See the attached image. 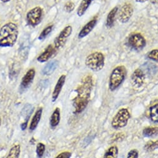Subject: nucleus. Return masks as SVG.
<instances>
[{"label": "nucleus", "instance_id": "nucleus-1", "mask_svg": "<svg viewBox=\"0 0 158 158\" xmlns=\"http://www.w3.org/2000/svg\"><path fill=\"white\" fill-rule=\"evenodd\" d=\"M93 87L91 76L86 77L77 89V96L73 100L74 107L73 113L75 114L82 113L89 104L92 89Z\"/></svg>", "mask_w": 158, "mask_h": 158}, {"label": "nucleus", "instance_id": "nucleus-2", "mask_svg": "<svg viewBox=\"0 0 158 158\" xmlns=\"http://www.w3.org/2000/svg\"><path fill=\"white\" fill-rule=\"evenodd\" d=\"M19 34L18 26L8 23L0 29V47L11 48L16 43Z\"/></svg>", "mask_w": 158, "mask_h": 158}, {"label": "nucleus", "instance_id": "nucleus-3", "mask_svg": "<svg viewBox=\"0 0 158 158\" xmlns=\"http://www.w3.org/2000/svg\"><path fill=\"white\" fill-rule=\"evenodd\" d=\"M127 76V69L123 66H118L112 71L109 82V88L111 91L115 90L123 83Z\"/></svg>", "mask_w": 158, "mask_h": 158}, {"label": "nucleus", "instance_id": "nucleus-4", "mask_svg": "<svg viewBox=\"0 0 158 158\" xmlns=\"http://www.w3.org/2000/svg\"><path fill=\"white\" fill-rule=\"evenodd\" d=\"M86 65L92 70H101L105 65V57L102 53L95 52L89 55L85 59Z\"/></svg>", "mask_w": 158, "mask_h": 158}, {"label": "nucleus", "instance_id": "nucleus-5", "mask_svg": "<svg viewBox=\"0 0 158 158\" xmlns=\"http://www.w3.org/2000/svg\"><path fill=\"white\" fill-rule=\"evenodd\" d=\"M130 118V113L128 109L122 108L116 114L111 122V126L114 129L125 127Z\"/></svg>", "mask_w": 158, "mask_h": 158}, {"label": "nucleus", "instance_id": "nucleus-6", "mask_svg": "<svg viewBox=\"0 0 158 158\" xmlns=\"http://www.w3.org/2000/svg\"><path fill=\"white\" fill-rule=\"evenodd\" d=\"M43 9L39 6L31 9L29 11H28L26 15L27 23L32 27L36 26L41 23L43 18Z\"/></svg>", "mask_w": 158, "mask_h": 158}, {"label": "nucleus", "instance_id": "nucleus-7", "mask_svg": "<svg viewBox=\"0 0 158 158\" xmlns=\"http://www.w3.org/2000/svg\"><path fill=\"white\" fill-rule=\"evenodd\" d=\"M72 32V26H67L56 37L54 41V46L56 50H60L65 46L67 41V39L70 35Z\"/></svg>", "mask_w": 158, "mask_h": 158}, {"label": "nucleus", "instance_id": "nucleus-8", "mask_svg": "<svg viewBox=\"0 0 158 158\" xmlns=\"http://www.w3.org/2000/svg\"><path fill=\"white\" fill-rule=\"evenodd\" d=\"M128 43L133 48L138 50L143 49L146 46V40L141 34L135 33L130 35Z\"/></svg>", "mask_w": 158, "mask_h": 158}, {"label": "nucleus", "instance_id": "nucleus-9", "mask_svg": "<svg viewBox=\"0 0 158 158\" xmlns=\"http://www.w3.org/2000/svg\"><path fill=\"white\" fill-rule=\"evenodd\" d=\"M35 75V70L34 69L32 68L27 70L26 74L23 76L21 80V85H20V91L21 93L27 90L32 83L34 78Z\"/></svg>", "mask_w": 158, "mask_h": 158}, {"label": "nucleus", "instance_id": "nucleus-10", "mask_svg": "<svg viewBox=\"0 0 158 158\" xmlns=\"http://www.w3.org/2000/svg\"><path fill=\"white\" fill-rule=\"evenodd\" d=\"M133 14V8L130 3L125 4L120 10L118 18L121 23H127Z\"/></svg>", "mask_w": 158, "mask_h": 158}, {"label": "nucleus", "instance_id": "nucleus-11", "mask_svg": "<svg viewBox=\"0 0 158 158\" xmlns=\"http://www.w3.org/2000/svg\"><path fill=\"white\" fill-rule=\"evenodd\" d=\"M131 82L136 87H140L143 85L145 80V75L144 72L141 69H136L131 75Z\"/></svg>", "mask_w": 158, "mask_h": 158}, {"label": "nucleus", "instance_id": "nucleus-12", "mask_svg": "<svg viewBox=\"0 0 158 158\" xmlns=\"http://www.w3.org/2000/svg\"><path fill=\"white\" fill-rule=\"evenodd\" d=\"M56 51V49H55L54 46L51 44L48 46L46 48L44 51L38 56V57L37 58V61L41 63H44L47 62L54 54Z\"/></svg>", "mask_w": 158, "mask_h": 158}, {"label": "nucleus", "instance_id": "nucleus-13", "mask_svg": "<svg viewBox=\"0 0 158 158\" xmlns=\"http://www.w3.org/2000/svg\"><path fill=\"white\" fill-rule=\"evenodd\" d=\"M65 78L66 76L65 75H62L60 77L59 80L55 86V88L53 90L52 95V102H55L57 98L59 97V95L62 90V89L65 82Z\"/></svg>", "mask_w": 158, "mask_h": 158}, {"label": "nucleus", "instance_id": "nucleus-14", "mask_svg": "<svg viewBox=\"0 0 158 158\" xmlns=\"http://www.w3.org/2000/svg\"><path fill=\"white\" fill-rule=\"evenodd\" d=\"M97 19H92L91 20L90 22H89L88 23H87L81 29V31H80L78 34V38L82 39L84 38V37L87 36L94 28V27L95 26L96 24H97Z\"/></svg>", "mask_w": 158, "mask_h": 158}, {"label": "nucleus", "instance_id": "nucleus-15", "mask_svg": "<svg viewBox=\"0 0 158 158\" xmlns=\"http://www.w3.org/2000/svg\"><path fill=\"white\" fill-rule=\"evenodd\" d=\"M43 113V108H39L34 113L29 125V130L34 131L36 129L39 123L40 122Z\"/></svg>", "mask_w": 158, "mask_h": 158}, {"label": "nucleus", "instance_id": "nucleus-16", "mask_svg": "<svg viewBox=\"0 0 158 158\" xmlns=\"http://www.w3.org/2000/svg\"><path fill=\"white\" fill-rule=\"evenodd\" d=\"M59 62L57 60H52L46 65L42 70V73L44 75H51L56 70L58 67Z\"/></svg>", "mask_w": 158, "mask_h": 158}, {"label": "nucleus", "instance_id": "nucleus-17", "mask_svg": "<svg viewBox=\"0 0 158 158\" xmlns=\"http://www.w3.org/2000/svg\"><path fill=\"white\" fill-rule=\"evenodd\" d=\"M60 121V108L57 107L53 111L50 118V126L54 128L56 127Z\"/></svg>", "mask_w": 158, "mask_h": 158}, {"label": "nucleus", "instance_id": "nucleus-18", "mask_svg": "<svg viewBox=\"0 0 158 158\" xmlns=\"http://www.w3.org/2000/svg\"><path fill=\"white\" fill-rule=\"evenodd\" d=\"M93 1L94 0H82L77 10V15L78 16H82L85 14Z\"/></svg>", "mask_w": 158, "mask_h": 158}, {"label": "nucleus", "instance_id": "nucleus-19", "mask_svg": "<svg viewBox=\"0 0 158 158\" xmlns=\"http://www.w3.org/2000/svg\"><path fill=\"white\" fill-rule=\"evenodd\" d=\"M21 146L19 144L14 145L11 148L6 158H19Z\"/></svg>", "mask_w": 158, "mask_h": 158}, {"label": "nucleus", "instance_id": "nucleus-20", "mask_svg": "<svg viewBox=\"0 0 158 158\" xmlns=\"http://www.w3.org/2000/svg\"><path fill=\"white\" fill-rule=\"evenodd\" d=\"M118 8L115 7L113 10H111V11L108 15V16H107V18H106V24L107 27H111L113 26L115 16H116V14L118 11Z\"/></svg>", "mask_w": 158, "mask_h": 158}, {"label": "nucleus", "instance_id": "nucleus-21", "mask_svg": "<svg viewBox=\"0 0 158 158\" xmlns=\"http://www.w3.org/2000/svg\"><path fill=\"white\" fill-rule=\"evenodd\" d=\"M149 115L150 118L153 122H158V103L150 108Z\"/></svg>", "mask_w": 158, "mask_h": 158}, {"label": "nucleus", "instance_id": "nucleus-22", "mask_svg": "<svg viewBox=\"0 0 158 158\" xmlns=\"http://www.w3.org/2000/svg\"><path fill=\"white\" fill-rule=\"evenodd\" d=\"M118 149L116 146H113L110 147L105 152L103 158H117Z\"/></svg>", "mask_w": 158, "mask_h": 158}, {"label": "nucleus", "instance_id": "nucleus-23", "mask_svg": "<svg viewBox=\"0 0 158 158\" xmlns=\"http://www.w3.org/2000/svg\"><path fill=\"white\" fill-rule=\"evenodd\" d=\"M143 135L146 137H152L158 134V128L148 127L144 129L143 131Z\"/></svg>", "mask_w": 158, "mask_h": 158}, {"label": "nucleus", "instance_id": "nucleus-24", "mask_svg": "<svg viewBox=\"0 0 158 158\" xmlns=\"http://www.w3.org/2000/svg\"><path fill=\"white\" fill-rule=\"evenodd\" d=\"M53 29V25H51V26H48L47 27H46L41 33V34L39 35L38 39L39 40H44V39H45L46 38V37L52 32Z\"/></svg>", "mask_w": 158, "mask_h": 158}, {"label": "nucleus", "instance_id": "nucleus-25", "mask_svg": "<svg viewBox=\"0 0 158 158\" xmlns=\"http://www.w3.org/2000/svg\"><path fill=\"white\" fill-rule=\"evenodd\" d=\"M46 146L43 143H39L36 146V154L39 158H42L45 152Z\"/></svg>", "mask_w": 158, "mask_h": 158}, {"label": "nucleus", "instance_id": "nucleus-26", "mask_svg": "<svg viewBox=\"0 0 158 158\" xmlns=\"http://www.w3.org/2000/svg\"><path fill=\"white\" fill-rule=\"evenodd\" d=\"M158 148V141H150L146 143V144L144 146V149L146 151L150 152L155 150L156 148Z\"/></svg>", "mask_w": 158, "mask_h": 158}, {"label": "nucleus", "instance_id": "nucleus-27", "mask_svg": "<svg viewBox=\"0 0 158 158\" xmlns=\"http://www.w3.org/2000/svg\"><path fill=\"white\" fill-rule=\"evenodd\" d=\"M148 57L152 60L158 62V49H154L151 51L148 54Z\"/></svg>", "mask_w": 158, "mask_h": 158}, {"label": "nucleus", "instance_id": "nucleus-28", "mask_svg": "<svg viewBox=\"0 0 158 158\" xmlns=\"http://www.w3.org/2000/svg\"><path fill=\"white\" fill-rule=\"evenodd\" d=\"M74 8H75L74 3H73L72 2H70L67 3L65 5V10L68 13L72 11L73 10Z\"/></svg>", "mask_w": 158, "mask_h": 158}, {"label": "nucleus", "instance_id": "nucleus-29", "mask_svg": "<svg viewBox=\"0 0 158 158\" xmlns=\"http://www.w3.org/2000/svg\"><path fill=\"white\" fill-rule=\"evenodd\" d=\"M72 156V153L70 152H63L57 155L55 158H70Z\"/></svg>", "mask_w": 158, "mask_h": 158}, {"label": "nucleus", "instance_id": "nucleus-30", "mask_svg": "<svg viewBox=\"0 0 158 158\" xmlns=\"http://www.w3.org/2000/svg\"><path fill=\"white\" fill-rule=\"evenodd\" d=\"M138 152L136 149L131 150L128 154L127 158H138Z\"/></svg>", "mask_w": 158, "mask_h": 158}, {"label": "nucleus", "instance_id": "nucleus-31", "mask_svg": "<svg viewBox=\"0 0 158 158\" xmlns=\"http://www.w3.org/2000/svg\"><path fill=\"white\" fill-rule=\"evenodd\" d=\"M27 124H28V121H25L24 123H23L21 125V130H25L26 128L27 127Z\"/></svg>", "mask_w": 158, "mask_h": 158}, {"label": "nucleus", "instance_id": "nucleus-32", "mask_svg": "<svg viewBox=\"0 0 158 158\" xmlns=\"http://www.w3.org/2000/svg\"><path fill=\"white\" fill-rule=\"evenodd\" d=\"M150 1H151V2L152 3L155 4V3H156L158 2V0H150Z\"/></svg>", "mask_w": 158, "mask_h": 158}, {"label": "nucleus", "instance_id": "nucleus-33", "mask_svg": "<svg viewBox=\"0 0 158 158\" xmlns=\"http://www.w3.org/2000/svg\"><path fill=\"white\" fill-rule=\"evenodd\" d=\"M136 1L137 2H139V3H143V2H145L146 1H147V0H136Z\"/></svg>", "mask_w": 158, "mask_h": 158}, {"label": "nucleus", "instance_id": "nucleus-34", "mask_svg": "<svg viewBox=\"0 0 158 158\" xmlns=\"http://www.w3.org/2000/svg\"><path fill=\"white\" fill-rule=\"evenodd\" d=\"M1 1H2V2H3V3H8V2H9L10 1H11V0H1Z\"/></svg>", "mask_w": 158, "mask_h": 158}, {"label": "nucleus", "instance_id": "nucleus-35", "mask_svg": "<svg viewBox=\"0 0 158 158\" xmlns=\"http://www.w3.org/2000/svg\"><path fill=\"white\" fill-rule=\"evenodd\" d=\"M1 124H2V118L0 117V127H1Z\"/></svg>", "mask_w": 158, "mask_h": 158}]
</instances>
